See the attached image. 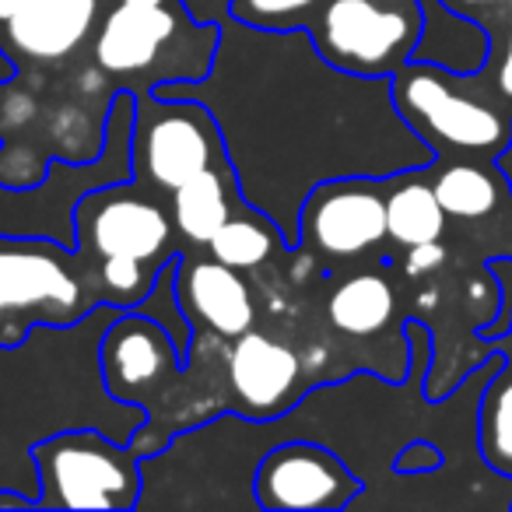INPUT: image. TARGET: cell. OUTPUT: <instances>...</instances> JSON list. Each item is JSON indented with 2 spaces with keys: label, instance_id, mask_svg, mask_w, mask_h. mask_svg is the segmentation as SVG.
Returning <instances> with one entry per match:
<instances>
[{
  "label": "cell",
  "instance_id": "1",
  "mask_svg": "<svg viewBox=\"0 0 512 512\" xmlns=\"http://www.w3.org/2000/svg\"><path fill=\"white\" fill-rule=\"evenodd\" d=\"M151 92L211 109L242 200L278 221L288 249L299 242V211L313 186L348 176L390 179L435 162L393 106L390 78L337 71L309 29H253L228 18L204 78Z\"/></svg>",
  "mask_w": 512,
  "mask_h": 512
},
{
  "label": "cell",
  "instance_id": "2",
  "mask_svg": "<svg viewBox=\"0 0 512 512\" xmlns=\"http://www.w3.org/2000/svg\"><path fill=\"white\" fill-rule=\"evenodd\" d=\"M221 22H200L183 0L134 4L120 0L95 29L92 57L116 92H151L169 81H200L214 64Z\"/></svg>",
  "mask_w": 512,
  "mask_h": 512
},
{
  "label": "cell",
  "instance_id": "3",
  "mask_svg": "<svg viewBox=\"0 0 512 512\" xmlns=\"http://www.w3.org/2000/svg\"><path fill=\"white\" fill-rule=\"evenodd\" d=\"M102 302L99 271L78 246L0 232V351H18L36 327H78Z\"/></svg>",
  "mask_w": 512,
  "mask_h": 512
},
{
  "label": "cell",
  "instance_id": "4",
  "mask_svg": "<svg viewBox=\"0 0 512 512\" xmlns=\"http://www.w3.org/2000/svg\"><path fill=\"white\" fill-rule=\"evenodd\" d=\"M390 95L404 123L439 155L498 158L512 141V120L474 92L470 74L446 71L439 64L411 60L390 78Z\"/></svg>",
  "mask_w": 512,
  "mask_h": 512
},
{
  "label": "cell",
  "instance_id": "5",
  "mask_svg": "<svg viewBox=\"0 0 512 512\" xmlns=\"http://www.w3.org/2000/svg\"><path fill=\"white\" fill-rule=\"evenodd\" d=\"M141 460L130 442L102 428H60L32 442L39 509H116L141 505Z\"/></svg>",
  "mask_w": 512,
  "mask_h": 512
},
{
  "label": "cell",
  "instance_id": "6",
  "mask_svg": "<svg viewBox=\"0 0 512 512\" xmlns=\"http://www.w3.org/2000/svg\"><path fill=\"white\" fill-rule=\"evenodd\" d=\"M134 92H116L106 113V130H102V148L92 162H50L39 183L29 186H0V232L8 235H43L57 239L64 246H78L74 235V214L60 211V193L81 200L88 190H99L109 183L134 179V162H130V134H134Z\"/></svg>",
  "mask_w": 512,
  "mask_h": 512
},
{
  "label": "cell",
  "instance_id": "7",
  "mask_svg": "<svg viewBox=\"0 0 512 512\" xmlns=\"http://www.w3.org/2000/svg\"><path fill=\"white\" fill-rule=\"evenodd\" d=\"M309 39L327 64L358 78H393L425 32L418 0H320Z\"/></svg>",
  "mask_w": 512,
  "mask_h": 512
},
{
  "label": "cell",
  "instance_id": "8",
  "mask_svg": "<svg viewBox=\"0 0 512 512\" xmlns=\"http://www.w3.org/2000/svg\"><path fill=\"white\" fill-rule=\"evenodd\" d=\"M134 179L148 190L172 197L183 183L214 165H232L225 155L214 113L197 99H162L141 92L130 134Z\"/></svg>",
  "mask_w": 512,
  "mask_h": 512
},
{
  "label": "cell",
  "instance_id": "9",
  "mask_svg": "<svg viewBox=\"0 0 512 512\" xmlns=\"http://www.w3.org/2000/svg\"><path fill=\"white\" fill-rule=\"evenodd\" d=\"M74 235L78 249L99 260H137L162 271L172 260V211L162 204V193L148 190L137 179L109 183L88 190L74 207Z\"/></svg>",
  "mask_w": 512,
  "mask_h": 512
},
{
  "label": "cell",
  "instance_id": "10",
  "mask_svg": "<svg viewBox=\"0 0 512 512\" xmlns=\"http://www.w3.org/2000/svg\"><path fill=\"white\" fill-rule=\"evenodd\" d=\"M386 239V179H327L302 200L295 249L306 256L341 264L376 253Z\"/></svg>",
  "mask_w": 512,
  "mask_h": 512
},
{
  "label": "cell",
  "instance_id": "11",
  "mask_svg": "<svg viewBox=\"0 0 512 512\" xmlns=\"http://www.w3.org/2000/svg\"><path fill=\"white\" fill-rule=\"evenodd\" d=\"M362 495L358 474L320 442L292 439L267 449L253 474V502L267 512L351 509Z\"/></svg>",
  "mask_w": 512,
  "mask_h": 512
},
{
  "label": "cell",
  "instance_id": "12",
  "mask_svg": "<svg viewBox=\"0 0 512 512\" xmlns=\"http://www.w3.org/2000/svg\"><path fill=\"white\" fill-rule=\"evenodd\" d=\"M99 372L113 404L148 411L151 400L165 397L169 386L186 372L183 355L172 344L169 330L141 309H120L102 327Z\"/></svg>",
  "mask_w": 512,
  "mask_h": 512
},
{
  "label": "cell",
  "instance_id": "13",
  "mask_svg": "<svg viewBox=\"0 0 512 512\" xmlns=\"http://www.w3.org/2000/svg\"><path fill=\"white\" fill-rule=\"evenodd\" d=\"M225 379L239 411L253 418H278L295 404L302 362L292 344L260 330H246L225 351Z\"/></svg>",
  "mask_w": 512,
  "mask_h": 512
},
{
  "label": "cell",
  "instance_id": "14",
  "mask_svg": "<svg viewBox=\"0 0 512 512\" xmlns=\"http://www.w3.org/2000/svg\"><path fill=\"white\" fill-rule=\"evenodd\" d=\"M176 302L193 330L204 327L218 341H235L253 330L256 302L242 271L214 256H179L176 260Z\"/></svg>",
  "mask_w": 512,
  "mask_h": 512
},
{
  "label": "cell",
  "instance_id": "15",
  "mask_svg": "<svg viewBox=\"0 0 512 512\" xmlns=\"http://www.w3.org/2000/svg\"><path fill=\"white\" fill-rule=\"evenodd\" d=\"M99 25V0H29L8 25L4 46L39 64L67 60Z\"/></svg>",
  "mask_w": 512,
  "mask_h": 512
},
{
  "label": "cell",
  "instance_id": "16",
  "mask_svg": "<svg viewBox=\"0 0 512 512\" xmlns=\"http://www.w3.org/2000/svg\"><path fill=\"white\" fill-rule=\"evenodd\" d=\"M242 204H246V200H242L239 179H235L232 165L204 169L200 176H193L190 183H183L169 197L176 232L183 235L190 246H204V249H207V242L214 239V232L228 221V214Z\"/></svg>",
  "mask_w": 512,
  "mask_h": 512
},
{
  "label": "cell",
  "instance_id": "17",
  "mask_svg": "<svg viewBox=\"0 0 512 512\" xmlns=\"http://www.w3.org/2000/svg\"><path fill=\"white\" fill-rule=\"evenodd\" d=\"M449 214L432 190L428 169H404L386 179V235L400 249L435 242L446 235Z\"/></svg>",
  "mask_w": 512,
  "mask_h": 512
},
{
  "label": "cell",
  "instance_id": "18",
  "mask_svg": "<svg viewBox=\"0 0 512 512\" xmlns=\"http://www.w3.org/2000/svg\"><path fill=\"white\" fill-rule=\"evenodd\" d=\"M393 313H397V292L379 271L355 274L327 295V320L344 337H376L379 330L390 327Z\"/></svg>",
  "mask_w": 512,
  "mask_h": 512
},
{
  "label": "cell",
  "instance_id": "19",
  "mask_svg": "<svg viewBox=\"0 0 512 512\" xmlns=\"http://www.w3.org/2000/svg\"><path fill=\"white\" fill-rule=\"evenodd\" d=\"M278 249H288L278 221L260 211V207H249V204L235 207L225 225L214 232V239L207 242V253L214 260H221V264L235 267V271L264 267Z\"/></svg>",
  "mask_w": 512,
  "mask_h": 512
},
{
  "label": "cell",
  "instance_id": "20",
  "mask_svg": "<svg viewBox=\"0 0 512 512\" xmlns=\"http://www.w3.org/2000/svg\"><path fill=\"white\" fill-rule=\"evenodd\" d=\"M428 179L439 197L442 211L456 221H477L488 218L498 207V179L491 162H467V158H453V162L428 165Z\"/></svg>",
  "mask_w": 512,
  "mask_h": 512
},
{
  "label": "cell",
  "instance_id": "21",
  "mask_svg": "<svg viewBox=\"0 0 512 512\" xmlns=\"http://www.w3.org/2000/svg\"><path fill=\"white\" fill-rule=\"evenodd\" d=\"M477 421H481L477 428L481 460L498 474H512V369H505V362L484 383Z\"/></svg>",
  "mask_w": 512,
  "mask_h": 512
},
{
  "label": "cell",
  "instance_id": "22",
  "mask_svg": "<svg viewBox=\"0 0 512 512\" xmlns=\"http://www.w3.org/2000/svg\"><path fill=\"white\" fill-rule=\"evenodd\" d=\"M320 0H228V18L253 29H306Z\"/></svg>",
  "mask_w": 512,
  "mask_h": 512
},
{
  "label": "cell",
  "instance_id": "23",
  "mask_svg": "<svg viewBox=\"0 0 512 512\" xmlns=\"http://www.w3.org/2000/svg\"><path fill=\"white\" fill-rule=\"evenodd\" d=\"M488 274L498 281V309H495L498 320L488 323L481 334L502 337V334H509V327H512V256H495V260H488Z\"/></svg>",
  "mask_w": 512,
  "mask_h": 512
},
{
  "label": "cell",
  "instance_id": "24",
  "mask_svg": "<svg viewBox=\"0 0 512 512\" xmlns=\"http://www.w3.org/2000/svg\"><path fill=\"white\" fill-rule=\"evenodd\" d=\"M439 467H442V453L425 439L407 442V446L397 453V460H393V470H400V474H411V477L432 474V470H439Z\"/></svg>",
  "mask_w": 512,
  "mask_h": 512
},
{
  "label": "cell",
  "instance_id": "25",
  "mask_svg": "<svg viewBox=\"0 0 512 512\" xmlns=\"http://www.w3.org/2000/svg\"><path fill=\"white\" fill-rule=\"evenodd\" d=\"M446 264V246L442 239L435 242H421V246H411L407 249V260H404V271L407 274H432Z\"/></svg>",
  "mask_w": 512,
  "mask_h": 512
},
{
  "label": "cell",
  "instance_id": "26",
  "mask_svg": "<svg viewBox=\"0 0 512 512\" xmlns=\"http://www.w3.org/2000/svg\"><path fill=\"white\" fill-rule=\"evenodd\" d=\"M491 85H495L498 102L512 109V25H509V32H505L502 53H498V60H495V74H491Z\"/></svg>",
  "mask_w": 512,
  "mask_h": 512
},
{
  "label": "cell",
  "instance_id": "27",
  "mask_svg": "<svg viewBox=\"0 0 512 512\" xmlns=\"http://www.w3.org/2000/svg\"><path fill=\"white\" fill-rule=\"evenodd\" d=\"M0 509L4 512H25V509H39V495L18 488V484H0Z\"/></svg>",
  "mask_w": 512,
  "mask_h": 512
},
{
  "label": "cell",
  "instance_id": "28",
  "mask_svg": "<svg viewBox=\"0 0 512 512\" xmlns=\"http://www.w3.org/2000/svg\"><path fill=\"white\" fill-rule=\"evenodd\" d=\"M498 4H509V0H446V8L456 11V15L474 18L481 8H498Z\"/></svg>",
  "mask_w": 512,
  "mask_h": 512
},
{
  "label": "cell",
  "instance_id": "29",
  "mask_svg": "<svg viewBox=\"0 0 512 512\" xmlns=\"http://www.w3.org/2000/svg\"><path fill=\"white\" fill-rule=\"evenodd\" d=\"M15 74H18V64H15V57H11L8 46H4V39H0V85L15 81Z\"/></svg>",
  "mask_w": 512,
  "mask_h": 512
},
{
  "label": "cell",
  "instance_id": "30",
  "mask_svg": "<svg viewBox=\"0 0 512 512\" xmlns=\"http://www.w3.org/2000/svg\"><path fill=\"white\" fill-rule=\"evenodd\" d=\"M25 4H29V0H0V25H8Z\"/></svg>",
  "mask_w": 512,
  "mask_h": 512
},
{
  "label": "cell",
  "instance_id": "31",
  "mask_svg": "<svg viewBox=\"0 0 512 512\" xmlns=\"http://www.w3.org/2000/svg\"><path fill=\"white\" fill-rule=\"evenodd\" d=\"M134 4H172V0H134Z\"/></svg>",
  "mask_w": 512,
  "mask_h": 512
}]
</instances>
